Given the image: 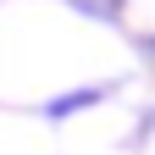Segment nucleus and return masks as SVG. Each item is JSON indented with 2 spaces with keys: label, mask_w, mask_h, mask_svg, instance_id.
<instances>
[{
  "label": "nucleus",
  "mask_w": 155,
  "mask_h": 155,
  "mask_svg": "<svg viewBox=\"0 0 155 155\" xmlns=\"http://www.w3.org/2000/svg\"><path fill=\"white\" fill-rule=\"evenodd\" d=\"M100 94H105V89H78L72 100H55V105H50V116H72V111H83V105H94Z\"/></svg>",
  "instance_id": "nucleus-1"
}]
</instances>
